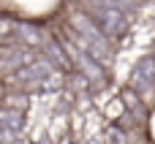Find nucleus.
Segmentation results:
<instances>
[{"instance_id": "obj_2", "label": "nucleus", "mask_w": 155, "mask_h": 144, "mask_svg": "<svg viewBox=\"0 0 155 144\" xmlns=\"http://www.w3.org/2000/svg\"><path fill=\"white\" fill-rule=\"evenodd\" d=\"M123 103H125V106H139V93L125 90V93H123Z\"/></svg>"}, {"instance_id": "obj_1", "label": "nucleus", "mask_w": 155, "mask_h": 144, "mask_svg": "<svg viewBox=\"0 0 155 144\" xmlns=\"http://www.w3.org/2000/svg\"><path fill=\"white\" fill-rule=\"evenodd\" d=\"M123 112H125V103H123V101H114V103H109V109H106V114H109L112 120H117Z\"/></svg>"}]
</instances>
